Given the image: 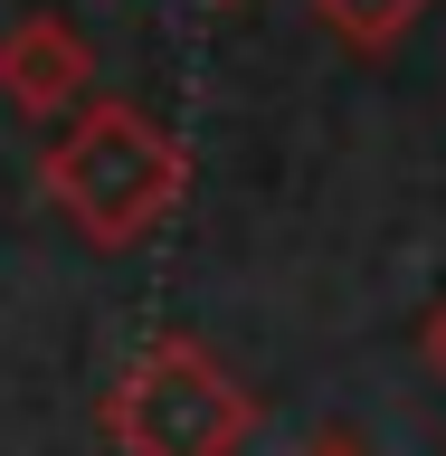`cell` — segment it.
Listing matches in <instances>:
<instances>
[{
	"label": "cell",
	"mask_w": 446,
	"mask_h": 456,
	"mask_svg": "<svg viewBox=\"0 0 446 456\" xmlns=\"http://www.w3.org/2000/svg\"><path fill=\"white\" fill-rule=\"evenodd\" d=\"M38 191L67 209V228H77L85 248H134V238H152V228L181 209L191 152H181V134L152 124L142 105L85 95V105L48 134V152H38Z\"/></svg>",
	"instance_id": "1"
},
{
	"label": "cell",
	"mask_w": 446,
	"mask_h": 456,
	"mask_svg": "<svg viewBox=\"0 0 446 456\" xmlns=\"http://www.w3.org/2000/svg\"><path fill=\"white\" fill-rule=\"evenodd\" d=\"M247 428H256L247 380L191 333L142 342L124 380L105 390V437L124 456H238Z\"/></svg>",
	"instance_id": "2"
},
{
	"label": "cell",
	"mask_w": 446,
	"mask_h": 456,
	"mask_svg": "<svg viewBox=\"0 0 446 456\" xmlns=\"http://www.w3.org/2000/svg\"><path fill=\"white\" fill-rule=\"evenodd\" d=\"M0 95L28 114V124H67V114L95 95V48L57 10H28V20L0 28Z\"/></svg>",
	"instance_id": "3"
},
{
	"label": "cell",
	"mask_w": 446,
	"mask_h": 456,
	"mask_svg": "<svg viewBox=\"0 0 446 456\" xmlns=\"http://www.w3.org/2000/svg\"><path fill=\"white\" fill-rule=\"evenodd\" d=\"M313 20L333 28L342 48L380 57V48H399V38H409V28L427 20V0H313Z\"/></svg>",
	"instance_id": "4"
},
{
	"label": "cell",
	"mask_w": 446,
	"mask_h": 456,
	"mask_svg": "<svg viewBox=\"0 0 446 456\" xmlns=\"http://www.w3.org/2000/svg\"><path fill=\"white\" fill-rule=\"evenodd\" d=\"M418 362H427V370L446 380V295L427 305V323H418Z\"/></svg>",
	"instance_id": "5"
},
{
	"label": "cell",
	"mask_w": 446,
	"mask_h": 456,
	"mask_svg": "<svg viewBox=\"0 0 446 456\" xmlns=\"http://www.w3.org/2000/svg\"><path fill=\"white\" fill-rule=\"evenodd\" d=\"M313 456H352V447H313Z\"/></svg>",
	"instance_id": "6"
}]
</instances>
